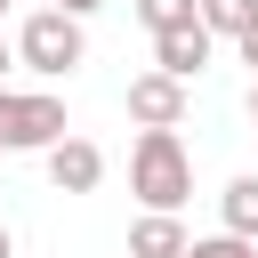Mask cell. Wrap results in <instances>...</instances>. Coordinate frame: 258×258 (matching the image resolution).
<instances>
[{"label":"cell","instance_id":"obj_11","mask_svg":"<svg viewBox=\"0 0 258 258\" xmlns=\"http://www.w3.org/2000/svg\"><path fill=\"white\" fill-rule=\"evenodd\" d=\"M185 258H258V242H234V234H202V242H185Z\"/></svg>","mask_w":258,"mask_h":258},{"label":"cell","instance_id":"obj_4","mask_svg":"<svg viewBox=\"0 0 258 258\" xmlns=\"http://www.w3.org/2000/svg\"><path fill=\"white\" fill-rule=\"evenodd\" d=\"M210 48H218V40H210L202 24H185V32H161V40H153V73H161V81H177V89H194V81L210 73Z\"/></svg>","mask_w":258,"mask_h":258},{"label":"cell","instance_id":"obj_13","mask_svg":"<svg viewBox=\"0 0 258 258\" xmlns=\"http://www.w3.org/2000/svg\"><path fill=\"white\" fill-rule=\"evenodd\" d=\"M234 48H242V64H250V73H258V24H250V32H242V40H234Z\"/></svg>","mask_w":258,"mask_h":258},{"label":"cell","instance_id":"obj_18","mask_svg":"<svg viewBox=\"0 0 258 258\" xmlns=\"http://www.w3.org/2000/svg\"><path fill=\"white\" fill-rule=\"evenodd\" d=\"M0 16H8V8H0Z\"/></svg>","mask_w":258,"mask_h":258},{"label":"cell","instance_id":"obj_8","mask_svg":"<svg viewBox=\"0 0 258 258\" xmlns=\"http://www.w3.org/2000/svg\"><path fill=\"white\" fill-rule=\"evenodd\" d=\"M185 242H194V234H185V218H137L121 258H185Z\"/></svg>","mask_w":258,"mask_h":258},{"label":"cell","instance_id":"obj_12","mask_svg":"<svg viewBox=\"0 0 258 258\" xmlns=\"http://www.w3.org/2000/svg\"><path fill=\"white\" fill-rule=\"evenodd\" d=\"M97 8H105V0H56V16H73V24H81V16H97Z\"/></svg>","mask_w":258,"mask_h":258},{"label":"cell","instance_id":"obj_14","mask_svg":"<svg viewBox=\"0 0 258 258\" xmlns=\"http://www.w3.org/2000/svg\"><path fill=\"white\" fill-rule=\"evenodd\" d=\"M8 64H16V56H8V40H0V89H8Z\"/></svg>","mask_w":258,"mask_h":258},{"label":"cell","instance_id":"obj_16","mask_svg":"<svg viewBox=\"0 0 258 258\" xmlns=\"http://www.w3.org/2000/svg\"><path fill=\"white\" fill-rule=\"evenodd\" d=\"M250 121H258V81H250Z\"/></svg>","mask_w":258,"mask_h":258},{"label":"cell","instance_id":"obj_2","mask_svg":"<svg viewBox=\"0 0 258 258\" xmlns=\"http://www.w3.org/2000/svg\"><path fill=\"white\" fill-rule=\"evenodd\" d=\"M8 56H16L24 73H40V81H64L73 64H89V32H81L73 16H56V8H32V16L16 24Z\"/></svg>","mask_w":258,"mask_h":258},{"label":"cell","instance_id":"obj_6","mask_svg":"<svg viewBox=\"0 0 258 258\" xmlns=\"http://www.w3.org/2000/svg\"><path fill=\"white\" fill-rule=\"evenodd\" d=\"M40 161H48V185H56V194H97V185H105V145H89V137L48 145Z\"/></svg>","mask_w":258,"mask_h":258},{"label":"cell","instance_id":"obj_7","mask_svg":"<svg viewBox=\"0 0 258 258\" xmlns=\"http://www.w3.org/2000/svg\"><path fill=\"white\" fill-rule=\"evenodd\" d=\"M218 234H234V242H258V169H242V177L218 194Z\"/></svg>","mask_w":258,"mask_h":258},{"label":"cell","instance_id":"obj_15","mask_svg":"<svg viewBox=\"0 0 258 258\" xmlns=\"http://www.w3.org/2000/svg\"><path fill=\"white\" fill-rule=\"evenodd\" d=\"M0 258H16V234H8V226H0Z\"/></svg>","mask_w":258,"mask_h":258},{"label":"cell","instance_id":"obj_1","mask_svg":"<svg viewBox=\"0 0 258 258\" xmlns=\"http://www.w3.org/2000/svg\"><path fill=\"white\" fill-rule=\"evenodd\" d=\"M129 194L145 202V218H177L185 194H194V153L177 129H137L129 145Z\"/></svg>","mask_w":258,"mask_h":258},{"label":"cell","instance_id":"obj_10","mask_svg":"<svg viewBox=\"0 0 258 258\" xmlns=\"http://www.w3.org/2000/svg\"><path fill=\"white\" fill-rule=\"evenodd\" d=\"M137 24L161 40V32H185L194 24V0H137Z\"/></svg>","mask_w":258,"mask_h":258},{"label":"cell","instance_id":"obj_3","mask_svg":"<svg viewBox=\"0 0 258 258\" xmlns=\"http://www.w3.org/2000/svg\"><path fill=\"white\" fill-rule=\"evenodd\" d=\"M64 137H73L64 97H48V89H0V153H48Z\"/></svg>","mask_w":258,"mask_h":258},{"label":"cell","instance_id":"obj_5","mask_svg":"<svg viewBox=\"0 0 258 258\" xmlns=\"http://www.w3.org/2000/svg\"><path fill=\"white\" fill-rule=\"evenodd\" d=\"M185 105H194V89H177V81H161V73H137V81H129V121H137V129H177Z\"/></svg>","mask_w":258,"mask_h":258},{"label":"cell","instance_id":"obj_9","mask_svg":"<svg viewBox=\"0 0 258 258\" xmlns=\"http://www.w3.org/2000/svg\"><path fill=\"white\" fill-rule=\"evenodd\" d=\"M194 24H202L210 40H242V32L258 24V0H194Z\"/></svg>","mask_w":258,"mask_h":258},{"label":"cell","instance_id":"obj_17","mask_svg":"<svg viewBox=\"0 0 258 258\" xmlns=\"http://www.w3.org/2000/svg\"><path fill=\"white\" fill-rule=\"evenodd\" d=\"M0 8H8V0H0Z\"/></svg>","mask_w":258,"mask_h":258}]
</instances>
